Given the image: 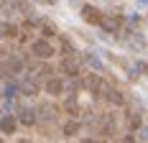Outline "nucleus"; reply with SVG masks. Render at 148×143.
<instances>
[{
  "mask_svg": "<svg viewBox=\"0 0 148 143\" xmlns=\"http://www.w3.org/2000/svg\"><path fill=\"white\" fill-rule=\"evenodd\" d=\"M82 18H84L87 23H102L105 13L100 8H95V5H84V8H82Z\"/></svg>",
  "mask_w": 148,
  "mask_h": 143,
  "instance_id": "nucleus-1",
  "label": "nucleus"
},
{
  "mask_svg": "<svg viewBox=\"0 0 148 143\" xmlns=\"http://www.w3.org/2000/svg\"><path fill=\"white\" fill-rule=\"evenodd\" d=\"M33 54L41 59H49L51 54H54V46L49 41H44V38H38V41H33Z\"/></svg>",
  "mask_w": 148,
  "mask_h": 143,
  "instance_id": "nucleus-2",
  "label": "nucleus"
},
{
  "mask_svg": "<svg viewBox=\"0 0 148 143\" xmlns=\"http://www.w3.org/2000/svg\"><path fill=\"white\" fill-rule=\"evenodd\" d=\"M120 23H123V18H120V15H112V13L102 18V28L107 31V33H115V31L120 28Z\"/></svg>",
  "mask_w": 148,
  "mask_h": 143,
  "instance_id": "nucleus-3",
  "label": "nucleus"
},
{
  "mask_svg": "<svg viewBox=\"0 0 148 143\" xmlns=\"http://www.w3.org/2000/svg\"><path fill=\"white\" fill-rule=\"evenodd\" d=\"M61 72H64L66 77H74V74L79 72V61H77L74 56H66L64 61H61Z\"/></svg>",
  "mask_w": 148,
  "mask_h": 143,
  "instance_id": "nucleus-4",
  "label": "nucleus"
},
{
  "mask_svg": "<svg viewBox=\"0 0 148 143\" xmlns=\"http://www.w3.org/2000/svg\"><path fill=\"white\" fill-rule=\"evenodd\" d=\"M46 92H49V95H61V92H64V82H61V79H49V82H46Z\"/></svg>",
  "mask_w": 148,
  "mask_h": 143,
  "instance_id": "nucleus-5",
  "label": "nucleus"
},
{
  "mask_svg": "<svg viewBox=\"0 0 148 143\" xmlns=\"http://www.w3.org/2000/svg\"><path fill=\"white\" fill-rule=\"evenodd\" d=\"M107 102L120 105V102H123V92H120V89H112V87H107Z\"/></svg>",
  "mask_w": 148,
  "mask_h": 143,
  "instance_id": "nucleus-6",
  "label": "nucleus"
},
{
  "mask_svg": "<svg viewBox=\"0 0 148 143\" xmlns=\"http://www.w3.org/2000/svg\"><path fill=\"white\" fill-rule=\"evenodd\" d=\"M77 133H79V123L77 120H69L64 125V135H77Z\"/></svg>",
  "mask_w": 148,
  "mask_h": 143,
  "instance_id": "nucleus-7",
  "label": "nucleus"
},
{
  "mask_svg": "<svg viewBox=\"0 0 148 143\" xmlns=\"http://www.w3.org/2000/svg\"><path fill=\"white\" fill-rule=\"evenodd\" d=\"M0 128L5 130V133L15 130V118H3V120H0Z\"/></svg>",
  "mask_w": 148,
  "mask_h": 143,
  "instance_id": "nucleus-8",
  "label": "nucleus"
},
{
  "mask_svg": "<svg viewBox=\"0 0 148 143\" xmlns=\"http://www.w3.org/2000/svg\"><path fill=\"white\" fill-rule=\"evenodd\" d=\"M64 107H66L72 115H77V113H79V102H77V97H69V100L64 102Z\"/></svg>",
  "mask_w": 148,
  "mask_h": 143,
  "instance_id": "nucleus-9",
  "label": "nucleus"
},
{
  "mask_svg": "<svg viewBox=\"0 0 148 143\" xmlns=\"http://www.w3.org/2000/svg\"><path fill=\"white\" fill-rule=\"evenodd\" d=\"M26 125H33L36 123V118H33V110H23V118H21Z\"/></svg>",
  "mask_w": 148,
  "mask_h": 143,
  "instance_id": "nucleus-10",
  "label": "nucleus"
},
{
  "mask_svg": "<svg viewBox=\"0 0 148 143\" xmlns=\"http://www.w3.org/2000/svg\"><path fill=\"white\" fill-rule=\"evenodd\" d=\"M87 61L92 64V67H95V69H102V61H100V59L95 56V54H87Z\"/></svg>",
  "mask_w": 148,
  "mask_h": 143,
  "instance_id": "nucleus-11",
  "label": "nucleus"
},
{
  "mask_svg": "<svg viewBox=\"0 0 148 143\" xmlns=\"http://www.w3.org/2000/svg\"><path fill=\"white\" fill-rule=\"evenodd\" d=\"M120 143H138V138H135V135H125Z\"/></svg>",
  "mask_w": 148,
  "mask_h": 143,
  "instance_id": "nucleus-12",
  "label": "nucleus"
},
{
  "mask_svg": "<svg viewBox=\"0 0 148 143\" xmlns=\"http://www.w3.org/2000/svg\"><path fill=\"white\" fill-rule=\"evenodd\" d=\"M44 36H54V26H44Z\"/></svg>",
  "mask_w": 148,
  "mask_h": 143,
  "instance_id": "nucleus-13",
  "label": "nucleus"
},
{
  "mask_svg": "<svg viewBox=\"0 0 148 143\" xmlns=\"http://www.w3.org/2000/svg\"><path fill=\"white\" fill-rule=\"evenodd\" d=\"M140 141H148V128H143V130H140Z\"/></svg>",
  "mask_w": 148,
  "mask_h": 143,
  "instance_id": "nucleus-14",
  "label": "nucleus"
},
{
  "mask_svg": "<svg viewBox=\"0 0 148 143\" xmlns=\"http://www.w3.org/2000/svg\"><path fill=\"white\" fill-rule=\"evenodd\" d=\"M82 143H97V138H84Z\"/></svg>",
  "mask_w": 148,
  "mask_h": 143,
  "instance_id": "nucleus-15",
  "label": "nucleus"
},
{
  "mask_svg": "<svg viewBox=\"0 0 148 143\" xmlns=\"http://www.w3.org/2000/svg\"><path fill=\"white\" fill-rule=\"evenodd\" d=\"M18 143H31V141H18Z\"/></svg>",
  "mask_w": 148,
  "mask_h": 143,
  "instance_id": "nucleus-16",
  "label": "nucleus"
},
{
  "mask_svg": "<svg viewBox=\"0 0 148 143\" xmlns=\"http://www.w3.org/2000/svg\"><path fill=\"white\" fill-rule=\"evenodd\" d=\"M0 143H3V141H0Z\"/></svg>",
  "mask_w": 148,
  "mask_h": 143,
  "instance_id": "nucleus-17",
  "label": "nucleus"
}]
</instances>
